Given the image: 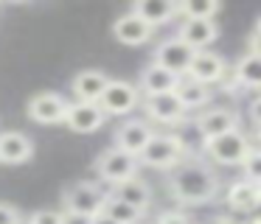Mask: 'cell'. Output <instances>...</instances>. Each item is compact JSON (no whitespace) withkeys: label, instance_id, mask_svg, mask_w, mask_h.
Returning a JSON list of instances; mask_svg holds the SVG:
<instances>
[{"label":"cell","instance_id":"5","mask_svg":"<svg viewBox=\"0 0 261 224\" xmlns=\"http://www.w3.org/2000/svg\"><path fill=\"white\" fill-rule=\"evenodd\" d=\"M138 165H141L138 157H132V154H126V151H121L113 146V149L101 151V157L96 160V174L104 182L118 185V182H124V179L138 177Z\"/></svg>","mask_w":261,"mask_h":224},{"label":"cell","instance_id":"14","mask_svg":"<svg viewBox=\"0 0 261 224\" xmlns=\"http://www.w3.org/2000/svg\"><path fill=\"white\" fill-rule=\"evenodd\" d=\"M34 154V143L23 132H3L0 134V162L3 165H23Z\"/></svg>","mask_w":261,"mask_h":224},{"label":"cell","instance_id":"24","mask_svg":"<svg viewBox=\"0 0 261 224\" xmlns=\"http://www.w3.org/2000/svg\"><path fill=\"white\" fill-rule=\"evenodd\" d=\"M101 213H104L107 218H113L115 224H138V218L143 216V213H138L135 207H129L126 202H121L118 196H113V193H107Z\"/></svg>","mask_w":261,"mask_h":224},{"label":"cell","instance_id":"7","mask_svg":"<svg viewBox=\"0 0 261 224\" xmlns=\"http://www.w3.org/2000/svg\"><path fill=\"white\" fill-rule=\"evenodd\" d=\"M194 53H197V50L188 48L182 39L169 37V39H163V42L158 45V50H154V59H152V62H154L158 67H163V70L174 73L177 78H182V76L188 73V65H191Z\"/></svg>","mask_w":261,"mask_h":224},{"label":"cell","instance_id":"25","mask_svg":"<svg viewBox=\"0 0 261 224\" xmlns=\"http://www.w3.org/2000/svg\"><path fill=\"white\" fill-rule=\"evenodd\" d=\"M222 6L216 0H186L177 3V14H182V20H214L219 14Z\"/></svg>","mask_w":261,"mask_h":224},{"label":"cell","instance_id":"33","mask_svg":"<svg viewBox=\"0 0 261 224\" xmlns=\"http://www.w3.org/2000/svg\"><path fill=\"white\" fill-rule=\"evenodd\" d=\"M216 224H219V221H216Z\"/></svg>","mask_w":261,"mask_h":224},{"label":"cell","instance_id":"1","mask_svg":"<svg viewBox=\"0 0 261 224\" xmlns=\"http://www.w3.org/2000/svg\"><path fill=\"white\" fill-rule=\"evenodd\" d=\"M166 188L182 205H208L219 193V177L208 162L182 160L177 168H171Z\"/></svg>","mask_w":261,"mask_h":224},{"label":"cell","instance_id":"13","mask_svg":"<svg viewBox=\"0 0 261 224\" xmlns=\"http://www.w3.org/2000/svg\"><path fill=\"white\" fill-rule=\"evenodd\" d=\"M225 70H227V65L219 53H214V50H197L191 65H188L186 76L191 78V81H199V84L208 87V84L219 81V78L225 76Z\"/></svg>","mask_w":261,"mask_h":224},{"label":"cell","instance_id":"6","mask_svg":"<svg viewBox=\"0 0 261 224\" xmlns=\"http://www.w3.org/2000/svg\"><path fill=\"white\" fill-rule=\"evenodd\" d=\"M138 93L141 90L126 78H110L98 98V106L104 109V115H126L138 106Z\"/></svg>","mask_w":261,"mask_h":224},{"label":"cell","instance_id":"8","mask_svg":"<svg viewBox=\"0 0 261 224\" xmlns=\"http://www.w3.org/2000/svg\"><path fill=\"white\" fill-rule=\"evenodd\" d=\"M152 134H154V129L149 126L143 118H126V121L115 129V149L138 157L143 151V146L152 140Z\"/></svg>","mask_w":261,"mask_h":224},{"label":"cell","instance_id":"19","mask_svg":"<svg viewBox=\"0 0 261 224\" xmlns=\"http://www.w3.org/2000/svg\"><path fill=\"white\" fill-rule=\"evenodd\" d=\"M132 14H138L146 25H166L169 20H174L177 17V3H171V0H138L135 6H132Z\"/></svg>","mask_w":261,"mask_h":224},{"label":"cell","instance_id":"29","mask_svg":"<svg viewBox=\"0 0 261 224\" xmlns=\"http://www.w3.org/2000/svg\"><path fill=\"white\" fill-rule=\"evenodd\" d=\"M158 224H191V218L182 210H163L158 216Z\"/></svg>","mask_w":261,"mask_h":224},{"label":"cell","instance_id":"4","mask_svg":"<svg viewBox=\"0 0 261 224\" xmlns=\"http://www.w3.org/2000/svg\"><path fill=\"white\" fill-rule=\"evenodd\" d=\"M253 149L247 140V134L242 129H233V132L216 134V137L205 140V154L211 157L219 165H242V160L247 157V151Z\"/></svg>","mask_w":261,"mask_h":224},{"label":"cell","instance_id":"18","mask_svg":"<svg viewBox=\"0 0 261 224\" xmlns=\"http://www.w3.org/2000/svg\"><path fill=\"white\" fill-rule=\"evenodd\" d=\"M261 202V185L247 182V179H236V182L227 188V205L242 216V213H255Z\"/></svg>","mask_w":261,"mask_h":224},{"label":"cell","instance_id":"17","mask_svg":"<svg viewBox=\"0 0 261 224\" xmlns=\"http://www.w3.org/2000/svg\"><path fill=\"white\" fill-rule=\"evenodd\" d=\"M107 81H110V76L101 73V70H82L79 76H73V84H70L73 98L85 101V104H98V98H101Z\"/></svg>","mask_w":261,"mask_h":224},{"label":"cell","instance_id":"28","mask_svg":"<svg viewBox=\"0 0 261 224\" xmlns=\"http://www.w3.org/2000/svg\"><path fill=\"white\" fill-rule=\"evenodd\" d=\"M0 224H23V216H20L17 207L0 202Z\"/></svg>","mask_w":261,"mask_h":224},{"label":"cell","instance_id":"20","mask_svg":"<svg viewBox=\"0 0 261 224\" xmlns=\"http://www.w3.org/2000/svg\"><path fill=\"white\" fill-rule=\"evenodd\" d=\"M113 196H118L121 202H126L129 207H135L138 213H146L149 205H152V188H149L143 179H138V177L118 182L115 190H113Z\"/></svg>","mask_w":261,"mask_h":224},{"label":"cell","instance_id":"10","mask_svg":"<svg viewBox=\"0 0 261 224\" xmlns=\"http://www.w3.org/2000/svg\"><path fill=\"white\" fill-rule=\"evenodd\" d=\"M143 109L152 121L158 123H166V126H177V123L186 121L188 109L177 101L174 93H163V95H146L143 101Z\"/></svg>","mask_w":261,"mask_h":224},{"label":"cell","instance_id":"21","mask_svg":"<svg viewBox=\"0 0 261 224\" xmlns=\"http://www.w3.org/2000/svg\"><path fill=\"white\" fill-rule=\"evenodd\" d=\"M177 81H180V78H177L174 73L163 70V67H158L152 62L149 67H143L138 90H143V95H163V93H174Z\"/></svg>","mask_w":261,"mask_h":224},{"label":"cell","instance_id":"15","mask_svg":"<svg viewBox=\"0 0 261 224\" xmlns=\"http://www.w3.org/2000/svg\"><path fill=\"white\" fill-rule=\"evenodd\" d=\"M152 34H154V28L146 25V22L138 14H132V11L121 14L118 20L113 22V37L124 45H143V42L152 39Z\"/></svg>","mask_w":261,"mask_h":224},{"label":"cell","instance_id":"26","mask_svg":"<svg viewBox=\"0 0 261 224\" xmlns=\"http://www.w3.org/2000/svg\"><path fill=\"white\" fill-rule=\"evenodd\" d=\"M242 171H244V179L247 182H261V151L258 149H250L247 157L242 160Z\"/></svg>","mask_w":261,"mask_h":224},{"label":"cell","instance_id":"31","mask_svg":"<svg viewBox=\"0 0 261 224\" xmlns=\"http://www.w3.org/2000/svg\"><path fill=\"white\" fill-rule=\"evenodd\" d=\"M219 224H258V218H222Z\"/></svg>","mask_w":261,"mask_h":224},{"label":"cell","instance_id":"11","mask_svg":"<svg viewBox=\"0 0 261 224\" xmlns=\"http://www.w3.org/2000/svg\"><path fill=\"white\" fill-rule=\"evenodd\" d=\"M104 109L98 104H85V101H73L68 104L65 109V121L73 132H82V134H90V132H98L104 126Z\"/></svg>","mask_w":261,"mask_h":224},{"label":"cell","instance_id":"27","mask_svg":"<svg viewBox=\"0 0 261 224\" xmlns=\"http://www.w3.org/2000/svg\"><path fill=\"white\" fill-rule=\"evenodd\" d=\"M62 221V210H37L29 216L25 224H59Z\"/></svg>","mask_w":261,"mask_h":224},{"label":"cell","instance_id":"12","mask_svg":"<svg viewBox=\"0 0 261 224\" xmlns=\"http://www.w3.org/2000/svg\"><path fill=\"white\" fill-rule=\"evenodd\" d=\"M233 129H239V112L227 109V106H211L197 115V132L202 134V140L233 132Z\"/></svg>","mask_w":261,"mask_h":224},{"label":"cell","instance_id":"2","mask_svg":"<svg viewBox=\"0 0 261 224\" xmlns=\"http://www.w3.org/2000/svg\"><path fill=\"white\" fill-rule=\"evenodd\" d=\"M182 160H186V143L177 134H158V132L152 134V140L138 154V162H143L149 168H160V171L177 168Z\"/></svg>","mask_w":261,"mask_h":224},{"label":"cell","instance_id":"16","mask_svg":"<svg viewBox=\"0 0 261 224\" xmlns=\"http://www.w3.org/2000/svg\"><path fill=\"white\" fill-rule=\"evenodd\" d=\"M216 37H219V28L214 20H182L177 31V39H182L194 50H205V45H211Z\"/></svg>","mask_w":261,"mask_h":224},{"label":"cell","instance_id":"32","mask_svg":"<svg viewBox=\"0 0 261 224\" xmlns=\"http://www.w3.org/2000/svg\"><path fill=\"white\" fill-rule=\"evenodd\" d=\"M90 224H115V221H113V218H107L104 213H98V216L90 218Z\"/></svg>","mask_w":261,"mask_h":224},{"label":"cell","instance_id":"30","mask_svg":"<svg viewBox=\"0 0 261 224\" xmlns=\"http://www.w3.org/2000/svg\"><path fill=\"white\" fill-rule=\"evenodd\" d=\"M59 224H90V218L73 216V213H62V221H59Z\"/></svg>","mask_w":261,"mask_h":224},{"label":"cell","instance_id":"23","mask_svg":"<svg viewBox=\"0 0 261 224\" xmlns=\"http://www.w3.org/2000/svg\"><path fill=\"white\" fill-rule=\"evenodd\" d=\"M174 95L186 109H197V106H205L211 101V90L199 81H191V78H180L174 87Z\"/></svg>","mask_w":261,"mask_h":224},{"label":"cell","instance_id":"3","mask_svg":"<svg viewBox=\"0 0 261 224\" xmlns=\"http://www.w3.org/2000/svg\"><path fill=\"white\" fill-rule=\"evenodd\" d=\"M104 199H107V193H104V188L98 182H73L62 193V213L93 218L101 213Z\"/></svg>","mask_w":261,"mask_h":224},{"label":"cell","instance_id":"9","mask_svg":"<svg viewBox=\"0 0 261 224\" xmlns=\"http://www.w3.org/2000/svg\"><path fill=\"white\" fill-rule=\"evenodd\" d=\"M65 109H68V101L59 93H37L34 98L29 101V118L34 123H42V126L62 123Z\"/></svg>","mask_w":261,"mask_h":224},{"label":"cell","instance_id":"22","mask_svg":"<svg viewBox=\"0 0 261 224\" xmlns=\"http://www.w3.org/2000/svg\"><path fill=\"white\" fill-rule=\"evenodd\" d=\"M233 76H236V84H242L244 90H255L261 84V56L247 50L242 59L233 67Z\"/></svg>","mask_w":261,"mask_h":224}]
</instances>
